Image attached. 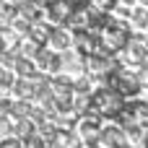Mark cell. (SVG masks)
<instances>
[{"label":"cell","instance_id":"obj_1","mask_svg":"<svg viewBox=\"0 0 148 148\" xmlns=\"http://www.w3.org/2000/svg\"><path fill=\"white\" fill-rule=\"evenodd\" d=\"M133 39V23L127 18L112 16V21L99 31V52L104 55H120L127 42Z\"/></svg>","mask_w":148,"mask_h":148},{"label":"cell","instance_id":"obj_2","mask_svg":"<svg viewBox=\"0 0 148 148\" xmlns=\"http://www.w3.org/2000/svg\"><path fill=\"white\" fill-rule=\"evenodd\" d=\"M127 99L112 88V86H101V88H94L91 94V109L86 114H96V117H107V120H117L120 112L125 109Z\"/></svg>","mask_w":148,"mask_h":148},{"label":"cell","instance_id":"obj_3","mask_svg":"<svg viewBox=\"0 0 148 148\" xmlns=\"http://www.w3.org/2000/svg\"><path fill=\"white\" fill-rule=\"evenodd\" d=\"M104 86L117 88L125 99H135V96L140 94V88H143V83L138 81V75L130 73V70H125V68H117L112 75H107V83H104Z\"/></svg>","mask_w":148,"mask_h":148},{"label":"cell","instance_id":"obj_4","mask_svg":"<svg viewBox=\"0 0 148 148\" xmlns=\"http://www.w3.org/2000/svg\"><path fill=\"white\" fill-rule=\"evenodd\" d=\"M75 10H78V3L75 0H52L47 5V18L55 26H70Z\"/></svg>","mask_w":148,"mask_h":148},{"label":"cell","instance_id":"obj_5","mask_svg":"<svg viewBox=\"0 0 148 148\" xmlns=\"http://www.w3.org/2000/svg\"><path fill=\"white\" fill-rule=\"evenodd\" d=\"M122 60L140 68V65H148V44H146V36L143 34H135L133 31V39L127 42V47L122 49Z\"/></svg>","mask_w":148,"mask_h":148},{"label":"cell","instance_id":"obj_6","mask_svg":"<svg viewBox=\"0 0 148 148\" xmlns=\"http://www.w3.org/2000/svg\"><path fill=\"white\" fill-rule=\"evenodd\" d=\"M99 120H101V117H96V114H83V117H78L75 130H78V135L83 138L86 146L101 140V122H99Z\"/></svg>","mask_w":148,"mask_h":148},{"label":"cell","instance_id":"obj_7","mask_svg":"<svg viewBox=\"0 0 148 148\" xmlns=\"http://www.w3.org/2000/svg\"><path fill=\"white\" fill-rule=\"evenodd\" d=\"M73 47L88 57V55L99 52V34L91 29H73Z\"/></svg>","mask_w":148,"mask_h":148},{"label":"cell","instance_id":"obj_8","mask_svg":"<svg viewBox=\"0 0 148 148\" xmlns=\"http://www.w3.org/2000/svg\"><path fill=\"white\" fill-rule=\"evenodd\" d=\"M62 70L70 73V75H83L86 73V55L78 52V49H62Z\"/></svg>","mask_w":148,"mask_h":148},{"label":"cell","instance_id":"obj_9","mask_svg":"<svg viewBox=\"0 0 148 148\" xmlns=\"http://www.w3.org/2000/svg\"><path fill=\"white\" fill-rule=\"evenodd\" d=\"M47 44H49L52 49L62 52V49H68V47L73 44V34H68L62 26H55V29H52V34H49V39H47Z\"/></svg>","mask_w":148,"mask_h":148},{"label":"cell","instance_id":"obj_10","mask_svg":"<svg viewBox=\"0 0 148 148\" xmlns=\"http://www.w3.org/2000/svg\"><path fill=\"white\" fill-rule=\"evenodd\" d=\"M34 91H36V86H34V78H16V83H13V88H10V94L16 96V99H34Z\"/></svg>","mask_w":148,"mask_h":148},{"label":"cell","instance_id":"obj_11","mask_svg":"<svg viewBox=\"0 0 148 148\" xmlns=\"http://www.w3.org/2000/svg\"><path fill=\"white\" fill-rule=\"evenodd\" d=\"M16 75H21V78H34L36 73H39V68H36V62H34V57H26V55H21L18 60H16Z\"/></svg>","mask_w":148,"mask_h":148},{"label":"cell","instance_id":"obj_12","mask_svg":"<svg viewBox=\"0 0 148 148\" xmlns=\"http://www.w3.org/2000/svg\"><path fill=\"white\" fill-rule=\"evenodd\" d=\"M21 16L29 18V21H42V18L47 16V8L39 5L36 0H31V3H26V5H21Z\"/></svg>","mask_w":148,"mask_h":148},{"label":"cell","instance_id":"obj_13","mask_svg":"<svg viewBox=\"0 0 148 148\" xmlns=\"http://www.w3.org/2000/svg\"><path fill=\"white\" fill-rule=\"evenodd\" d=\"M34 130H36V125H34L31 117H13V135L26 138V135L34 133Z\"/></svg>","mask_w":148,"mask_h":148},{"label":"cell","instance_id":"obj_14","mask_svg":"<svg viewBox=\"0 0 148 148\" xmlns=\"http://www.w3.org/2000/svg\"><path fill=\"white\" fill-rule=\"evenodd\" d=\"M31 109H34V99H16V96H13L10 117H29Z\"/></svg>","mask_w":148,"mask_h":148},{"label":"cell","instance_id":"obj_15","mask_svg":"<svg viewBox=\"0 0 148 148\" xmlns=\"http://www.w3.org/2000/svg\"><path fill=\"white\" fill-rule=\"evenodd\" d=\"M130 23H133V29H148V8L146 5H135L133 8Z\"/></svg>","mask_w":148,"mask_h":148},{"label":"cell","instance_id":"obj_16","mask_svg":"<svg viewBox=\"0 0 148 148\" xmlns=\"http://www.w3.org/2000/svg\"><path fill=\"white\" fill-rule=\"evenodd\" d=\"M31 26H34V21H29V18H23V16H18L13 23H10V31L16 34V36H21V39H26L29 36V31H31Z\"/></svg>","mask_w":148,"mask_h":148},{"label":"cell","instance_id":"obj_17","mask_svg":"<svg viewBox=\"0 0 148 148\" xmlns=\"http://www.w3.org/2000/svg\"><path fill=\"white\" fill-rule=\"evenodd\" d=\"M23 140V148H49V143L44 140V135L39 133V130H34V133H29L26 138H21Z\"/></svg>","mask_w":148,"mask_h":148},{"label":"cell","instance_id":"obj_18","mask_svg":"<svg viewBox=\"0 0 148 148\" xmlns=\"http://www.w3.org/2000/svg\"><path fill=\"white\" fill-rule=\"evenodd\" d=\"M16 70H10V68H3L0 65V91H10L13 88V83H16Z\"/></svg>","mask_w":148,"mask_h":148},{"label":"cell","instance_id":"obj_19","mask_svg":"<svg viewBox=\"0 0 148 148\" xmlns=\"http://www.w3.org/2000/svg\"><path fill=\"white\" fill-rule=\"evenodd\" d=\"M42 47L36 44V42H31L29 36L26 39H21V55H26V57H36V52H39Z\"/></svg>","mask_w":148,"mask_h":148},{"label":"cell","instance_id":"obj_20","mask_svg":"<svg viewBox=\"0 0 148 148\" xmlns=\"http://www.w3.org/2000/svg\"><path fill=\"white\" fill-rule=\"evenodd\" d=\"M0 148H23V140L18 135H5L0 138Z\"/></svg>","mask_w":148,"mask_h":148},{"label":"cell","instance_id":"obj_21","mask_svg":"<svg viewBox=\"0 0 148 148\" xmlns=\"http://www.w3.org/2000/svg\"><path fill=\"white\" fill-rule=\"evenodd\" d=\"M8 117H10V114H3V112H0V138H5V135L13 133V122H10Z\"/></svg>","mask_w":148,"mask_h":148},{"label":"cell","instance_id":"obj_22","mask_svg":"<svg viewBox=\"0 0 148 148\" xmlns=\"http://www.w3.org/2000/svg\"><path fill=\"white\" fill-rule=\"evenodd\" d=\"M91 5H96L99 10H107V13H112V10L120 5V0H94Z\"/></svg>","mask_w":148,"mask_h":148},{"label":"cell","instance_id":"obj_23","mask_svg":"<svg viewBox=\"0 0 148 148\" xmlns=\"http://www.w3.org/2000/svg\"><path fill=\"white\" fill-rule=\"evenodd\" d=\"M135 75H138V81L143 83V88L148 86V65H140V68H135Z\"/></svg>","mask_w":148,"mask_h":148},{"label":"cell","instance_id":"obj_24","mask_svg":"<svg viewBox=\"0 0 148 148\" xmlns=\"http://www.w3.org/2000/svg\"><path fill=\"white\" fill-rule=\"evenodd\" d=\"M114 13H117L120 18H127V21H130V16H133V8H130V5H122V3H120V5L114 8Z\"/></svg>","mask_w":148,"mask_h":148},{"label":"cell","instance_id":"obj_25","mask_svg":"<svg viewBox=\"0 0 148 148\" xmlns=\"http://www.w3.org/2000/svg\"><path fill=\"white\" fill-rule=\"evenodd\" d=\"M10 107H13V99L10 96H0V112L3 114H10Z\"/></svg>","mask_w":148,"mask_h":148},{"label":"cell","instance_id":"obj_26","mask_svg":"<svg viewBox=\"0 0 148 148\" xmlns=\"http://www.w3.org/2000/svg\"><path fill=\"white\" fill-rule=\"evenodd\" d=\"M8 47H10V44H8V36H5V34H0V55H3V52H8Z\"/></svg>","mask_w":148,"mask_h":148},{"label":"cell","instance_id":"obj_27","mask_svg":"<svg viewBox=\"0 0 148 148\" xmlns=\"http://www.w3.org/2000/svg\"><path fill=\"white\" fill-rule=\"evenodd\" d=\"M13 3H16L18 8H21V5H26V3H31V0H13Z\"/></svg>","mask_w":148,"mask_h":148},{"label":"cell","instance_id":"obj_28","mask_svg":"<svg viewBox=\"0 0 148 148\" xmlns=\"http://www.w3.org/2000/svg\"><path fill=\"white\" fill-rule=\"evenodd\" d=\"M75 3H78V5H91L94 0H75Z\"/></svg>","mask_w":148,"mask_h":148},{"label":"cell","instance_id":"obj_29","mask_svg":"<svg viewBox=\"0 0 148 148\" xmlns=\"http://www.w3.org/2000/svg\"><path fill=\"white\" fill-rule=\"evenodd\" d=\"M86 148H104L101 143H91V146H86Z\"/></svg>","mask_w":148,"mask_h":148},{"label":"cell","instance_id":"obj_30","mask_svg":"<svg viewBox=\"0 0 148 148\" xmlns=\"http://www.w3.org/2000/svg\"><path fill=\"white\" fill-rule=\"evenodd\" d=\"M138 5H146V8H148V0H138Z\"/></svg>","mask_w":148,"mask_h":148},{"label":"cell","instance_id":"obj_31","mask_svg":"<svg viewBox=\"0 0 148 148\" xmlns=\"http://www.w3.org/2000/svg\"><path fill=\"white\" fill-rule=\"evenodd\" d=\"M146 148H148V135H146Z\"/></svg>","mask_w":148,"mask_h":148},{"label":"cell","instance_id":"obj_32","mask_svg":"<svg viewBox=\"0 0 148 148\" xmlns=\"http://www.w3.org/2000/svg\"><path fill=\"white\" fill-rule=\"evenodd\" d=\"M0 13H3V3H0Z\"/></svg>","mask_w":148,"mask_h":148},{"label":"cell","instance_id":"obj_33","mask_svg":"<svg viewBox=\"0 0 148 148\" xmlns=\"http://www.w3.org/2000/svg\"><path fill=\"white\" fill-rule=\"evenodd\" d=\"M146 91H148V86H146Z\"/></svg>","mask_w":148,"mask_h":148},{"label":"cell","instance_id":"obj_34","mask_svg":"<svg viewBox=\"0 0 148 148\" xmlns=\"http://www.w3.org/2000/svg\"><path fill=\"white\" fill-rule=\"evenodd\" d=\"M0 3H3V0H0Z\"/></svg>","mask_w":148,"mask_h":148}]
</instances>
